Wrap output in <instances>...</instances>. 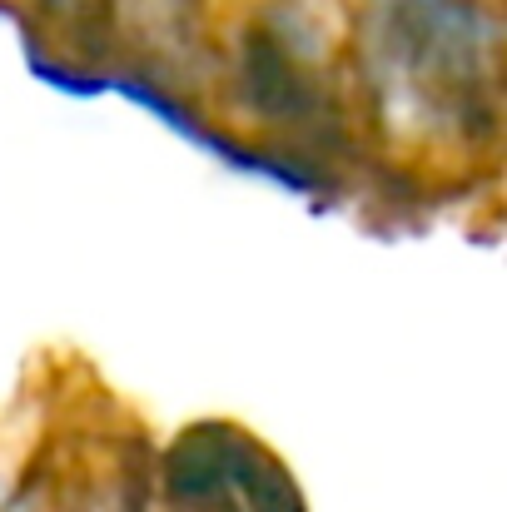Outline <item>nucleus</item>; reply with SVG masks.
<instances>
[{
  "instance_id": "f257e3e1",
  "label": "nucleus",
  "mask_w": 507,
  "mask_h": 512,
  "mask_svg": "<svg viewBox=\"0 0 507 512\" xmlns=\"http://www.w3.org/2000/svg\"><path fill=\"white\" fill-rule=\"evenodd\" d=\"M343 145L418 189H458L498 165V5L343 0Z\"/></svg>"
},
{
  "instance_id": "f03ea898",
  "label": "nucleus",
  "mask_w": 507,
  "mask_h": 512,
  "mask_svg": "<svg viewBox=\"0 0 507 512\" xmlns=\"http://www.w3.org/2000/svg\"><path fill=\"white\" fill-rule=\"evenodd\" d=\"M155 473L165 483V512H304L279 453L229 418L184 428Z\"/></svg>"
},
{
  "instance_id": "7ed1b4c3",
  "label": "nucleus",
  "mask_w": 507,
  "mask_h": 512,
  "mask_svg": "<svg viewBox=\"0 0 507 512\" xmlns=\"http://www.w3.org/2000/svg\"><path fill=\"white\" fill-rule=\"evenodd\" d=\"M105 5L110 0H35V15H40V25L70 35V30H90V20H100Z\"/></svg>"
}]
</instances>
